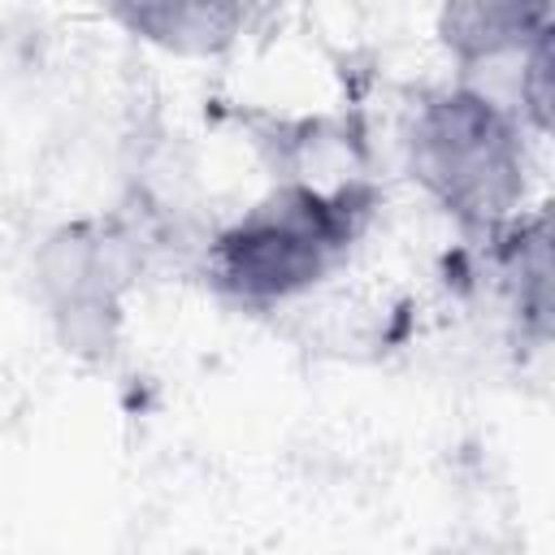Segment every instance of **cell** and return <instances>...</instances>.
<instances>
[{"label": "cell", "mask_w": 555, "mask_h": 555, "mask_svg": "<svg viewBox=\"0 0 555 555\" xmlns=\"http://www.w3.org/2000/svg\"><path fill=\"white\" fill-rule=\"evenodd\" d=\"M334 238V208H325L317 195H304V212L282 208L278 217H256L234 238H225V273L238 291L282 295L317 273L321 251Z\"/></svg>", "instance_id": "6da1fadb"}, {"label": "cell", "mask_w": 555, "mask_h": 555, "mask_svg": "<svg viewBox=\"0 0 555 555\" xmlns=\"http://www.w3.org/2000/svg\"><path fill=\"white\" fill-rule=\"evenodd\" d=\"M503 130L481 100H447L425 130L429 178L455 199H494V178L503 169Z\"/></svg>", "instance_id": "7a4b0ae2"}]
</instances>
